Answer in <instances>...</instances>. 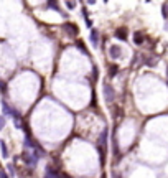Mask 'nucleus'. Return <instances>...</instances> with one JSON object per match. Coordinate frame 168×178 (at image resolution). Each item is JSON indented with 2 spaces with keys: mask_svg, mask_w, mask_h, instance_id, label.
<instances>
[{
  "mask_svg": "<svg viewBox=\"0 0 168 178\" xmlns=\"http://www.w3.org/2000/svg\"><path fill=\"white\" fill-rule=\"evenodd\" d=\"M0 93H2V94L7 93V84H5L3 81H0Z\"/></svg>",
  "mask_w": 168,
  "mask_h": 178,
  "instance_id": "nucleus-12",
  "label": "nucleus"
},
{
  "mask_svg": "<svg viewBox=\"0 0 168 178\" xmlns=\"http://www.w3.org/2000/svg\"><path fill=\"white\" fill-rule=\"evenodd\" d=\"M107 134H109V129L107 127H104V130H102V134H101V137H99V147H106V143H107Z\"/></svg>",
  "mask_w": 168,
  "mask_h": 178,
  "instance_id": "nucleus-6",
  "label": "nucleus"
},
{
  "mask_svg": "<svg viewBox=\"0 0 168 178\" xmlns=\"http://www.w3.org/2000/svg\"><path fill=\"white\" fill-rule=\"evenodd\" d=\"M115 38H119V40H127V30L125 28H119L117 31H115Z\"/></svg>",
  "mask_w": 168,
  "mask_h": 178,
  "instance_id": "nucleus-8",
  "label": "nucleus"
},
{
  "mask_svg": "<svg viewBox=\"0 0 168 178\" xmlns=\"http://www.w3.org/2000/svg\"><path fill=\"white\" fill-rule=\"evenodd\" d=\"M7 171H8L10 176H15V168H13V165H12V163L7 165Z\"/></svg>",
  "mask_w": 168,
  "mask_h": 178,
  "instance_id": "nucleus-11",
  "label": "nucleus"
},
{
  "mask_svg": "<svg viewBox=\"0 0 168 178\" xmlns=\"http://www.w3.org/2000/svg\"><path fill=\"white\" fill-rule=\"evenodd\" d=\"M3 127H5V117L0 116V130H2Z\"/></svg>",
  "mask_w": 168,
  "mask_h": 178,
  "instance_id": "nucleus-15",
  "label": "nucleus"
},
{
  "mask_svg": "<svg viewBox=\"0 0 168 178\" xmlns=\"http://www.w3.org/2000/svg\"><path fill=\"white\" fill-rule=\"evenodd\" d=\"M0 148H2V157L8 158V148H7V145H5V142L2 139H0Z\"/></svg>",
  "mask_w": 168,
  "mask_h": 178,
  "instance_id": "nucleus-9",
  "label": "nucleus"
},
{
  "mask_svg": "<svg viewBox=\"0 0 168 178\" xmlns=\"http://www.w3.org/2000/svg\"><path fill=\"white\" fill-rule=\"evenodd\" d=\"M61 178H71V176H68L66 173H61Z\"/></svg>",
  "mask_w": 168,
  "mask_h": 178,
  "instance_id": "nucleus-19",
  "label": "nucleus"
},
{
  "mask_svg": "<svg viewBox=\"0 0 168 178\" xmlns=\"http://www.w3.org/2000/svg\"><path fill=\"white\" fill-rule=\"evenodd\" d=\"M63 28L68 31L69 36H76L78 33H79V28H78L76 25H73V23H65V25H63Z\"/></svg>",
  "mask_w": 168,
  "mask_h": 178,
  "instance_id": "nucleus-3",
  "label": "nucleus"
},
{
  "mask_svg": "<svg viewBox=\"0 0 168 178\" xmlns=\"http://www.w3.org/2000/svg\"><path fill=\"white\" fill-rule=\"evenodd\" d=\"M91 41H92V45H94V46H97V45H99V31L94 30V28L91 30Z\"/></svg>",
  "mask_w": 168,
  "mask_h": 178,
  "instance_id": "nucleus-7",
  "label": "nucleus"
},
{
  "mask_svg": "<svg viewBox=\"0 0 168 178\" xmlns=\"http://www.w3.org/2000/svg\"><path fill=\"white\" fill-rule=\"evenodd\" d=\"M119 71L117 66H111V70H109V73H111V76H115V73Z\"/></svg>",
  "mask_w": 168,
  "mask_h": 178,
  "instance_id": "nucleus-14",
  "label": "nucleus"
},
{
  "mask_svg": "<svg viewBox=\"0 0 168 178\" xmlns=\"http://www.w3.org/2000/svg\"><path fill=\"white\" fill-rule=\"evenodd\" d=\"M0 178H8V175H7V173H5V171H3V170H0Z\"/></svg>",
  "mask_w": 168,
  "mask_h": 178,
  "instance_id": "nucleus-17",
  "label": "nucleus"
},
{
  "mask_svg": "<svg viewBox=\"0 0 168 178\" xmlns=\"http://www.w3.org/2000/svg\"><path fill=\"white\" fill-rule=\"evenodd\" d=\"M22 158H23V162H25L28 166H35V165H36V162H38V160L33 157V153H31V152H23Z\"/></svg>",
  "mask_w": 168,
  "mask_h": 178,
  "instance_id": "nucleus-1",
  "label": "nucleus"
},
{
  "mask_svg": "<svg viewBox=\"0 0 168 178\" xmlns=\"http://www.w3.org/2000/svg\"><path fill=\"white\" fill-rule=\"evenodd\" d=\"M134 41H135L137 45H142V43H143V35H142V33H135Z\"/></svg>",
  "mask_w": 168,
  "mask_h": 178,
  "instance_id": "nucleus-10",
  "label": "nucleus"
},
{
  "mask_svg": "<svg viewBox=\"0 0 168 178\" xmlns=\"http://www.w3.org/2000/svg\"><path fill=\"white\" fill-rule=\"evenodd\" d=\"M45 178H61V173L56 168H53L51 165H48L46 166V171H45Z\"/></svg>",
  "mask_w": 168,
  "mask_h": 178,
  "instance_id": "nucleus-2",
  "label": "nucleus"
},
{
  "mask_svg": "<svg viewBox=\"0 0 168 178\" xmlns=\"http://www.w3.org/2000/svg\"><path fill=\"white\" fill-rule=\"evenodd\" d=\"M66 5H68V7L71 8V10H73L74 7H76V3H74V2H66Z\"/></svg>",
  "mask_w": 168,
  "mask_h": 178,
  "instance_id": "nucleus-16",
  "label": "nucleus"
},
{
  "mask_svg": "<svg viewBox=\"0 0 168 178\" xmlns=\"http://www.w3.org/2000/svg\"><path fill=\"white\" fill-rule=\"evenodd\" d=\"M109 55H111L112 60H117L122 56V50H120V46H117V45H114V46H111V50H109Z\"/></svg>",
  "mask_w": 168,
  "mask_h": 178,
  "instance_id": "nucleus-5",
  "label": "nucleus"
},
{
  "mask_svg": "<svg viewBox=\"0 0 168 178\" xmlns=\"http://www.w3.org/2000/svg\"><path fill=\"white\" fill-rule=\"evenodd\" d=\"M48 7H53V10H56V12H61V10L58 8V3H56V2H48Z\"/></svg>",
  "mask_w": 168,
  "mask_h": 178,
  "instance_id": "nucleus-13",
  "label": "nucleus"
},
{
  "mask_svg": "<svg viewBox=\"0 0 168 178\" xmlns=\"http://www.w3.org/2000/svg\"><path fill=\"white\" fill-rule=\"evenodd\" d=\"M104 97H106L107 102L114 101V89H112V86H109V84L104 86Z\"/></svg>",
  "mask_w": 168,
  "mask_h": 178,
  "instance_id": "nucleus-4",
  "label": "nucleus"
},
{
  "mask_svg": "<svg viewBox=\"0 0 168 178\" xmlns=\"http://www.w3.org/2000/svg\"><path fill=\"white\" fill-rule=\"evenodd\" d=\"M163 17H168V5L163 7Z\"/></svg>",
  "mask_w": 168,
  "mask_h": 178,
  "instance_id": "nucleus-18",
  "label": "nucleus"
}]
</instances>
